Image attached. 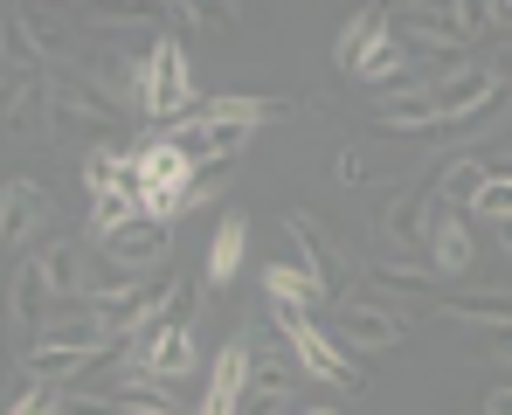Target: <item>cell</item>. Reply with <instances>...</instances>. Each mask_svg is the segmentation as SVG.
<instances>
[{
  "mask_svg": "<svg viewBox=\"0 0 512 415\" xmlns=\"http://www.w3.org/2000/svg\"><path fill=\"white\" fill-rule=\"evenodd\" d=\"M277 111H291V104H284V97H201L167 139L187 160H236V153L250 146V132L263 118H277Z\"/></svg>",
  "mask_w": 512,
  "mask_h": 415,
  "instance_id": "cell-1",
  "label": "cell"
},
{
  "mask_svg": "<svg viewBox=\"0 0 512 415\" xmlns=\"http://www.w3.org/2000/svg\"><path fill=\"white\" fill-rule=\"evenodd\" d=\"M187 180H194V160L173 146L167 132H153L139 153H132V194H139V215L153 222H180L187 215Z\"/></svg>",
  "mask_w": 512,
  "mask_h": 415,
  "instance_id": "cell-2",
  "label": "cell"
},
{
  "mask_svg": "<svg viewBox=\"0 0 512 415\" xmlns=\"http://www.w3.org/2000/svg\"><path fill=\"white\" fill-rule=\"evenodd\" d=\"M270 326L284 332V346L298 353L305 374H319V381L340 388V395H360V367H353V353L340 346V332L319 326V312H270Z\"/></svg>",
  "mask_w": 512,
  "mask_h": 415,
  "instance_id": "cell-3",
  "label": "cell"
},
{
  "mask_svg": "<svg viewBox=\"0 0 512 415\" xmlns=\"http://www.w3.org/2000/svg\"><path fill=\"white\" fill-rule=\"evenodd\" d=\"M194 104H201V97H194V77H187V49H180L173 35H160L153 56H146V77H139V111H146L160 132H173Z\"/></svg>",
  "mask_w": 512,
  "mask_h": 415,
  "instance_id": "cell-4",
  "label": "cell"
},
{
  "mask_svg": "<svg viewBox=\"0 0 512 415\" xmlns=\"http://www.w3.org/2000/svg\"><path fill=\"white\" fill-rule=\"evenodd\" d=\"M402 28L423 49H471L492 28V0H457V7H402Z\"/></svg>",
  "mask_w": 512,
  "mask_h": 415,
  "instance_id": "cell-5",
  "label": "cell"
},
{
  "mask_svg": "<svg viewBox=\"0 0 512 415\" xmlns=\"http://www.w3.org/2000/svg\"><path fill=\"white\" fill-rule=\"evenodd\" d=\"M436 90V111H443V132H457V125H478L485 111H499L506 104V90L492 70H478V63H457V70H443V77L429 83Z\"/></svg>",
  "mask_w": 512,
  "mask_h": 415,
  "instance_id": "cell-6",
  "label": "cell"
},
{
  "mask_svg": "<svg viewBox=\"0 0 512 415\" xmlns=\"http://www.w3.org/2000/svg\"><path fill=\"white\" fill-rule=\"evenodd\" d=\"M333 326H340V346H346V353H388V346H402V339H409V319H402L395 305L360 298V291L333 305Z\"/></svg>",
  "mask_w": 512,
  "mask_h": 415,
  "instance_id": "cell-7",
  "label": "cell"
},
{
  "mask_svg": "<svg viewBox=\"0 0 512 415\" xmlns=\"http://www.w3.org/2000/svg\"><path fill=\"white\" fill-rule=\"evenodd\" d=\"M250 360H256V332H236L222 346V360L208 374V395H201L194 415H243V402H250Z\"/></svg>",
  "mask_w": 512,
  "mask_h": 415,
  "instance_id": "cell-8",
  "label": "cell"
},
{
  "mask_svg": "<svg viewBox=\"0 0 512 415\" xmlns=\"http://www.w3.org/2000/svg\"><path fill=\"white\" fill-rule=\"evenodd\" d=\"M284 229L298 236V249H305V270H312V277H319V284L333 291V305H340V298H353V263H346L340 243H333V236L319 229V215L291 208V215H284Z\"/></svg>",
  "mask_w": 512,
  "mask_h": 415,
  "instance_id": "cell-9",
  "label": "cell"
},
{
  "mask_svg": "<svg viewBox=\"0 0 512 415\" xmlns=\"http://www.w3.org/2000/svg\"><path fill=\"white\" fill-rule=\"evenodd\" d=\"M28 63H14V77H7V139L14 146H28V139H42V125H56V111H49V77H21Z\"/></svg>",
  "mask_w": 512,
  "mask_h": 415,
  "instance_id": "cell-10",
  "label": "cell"
},
{
  "mask_svg": "<svg viewBox=\"0 0 512 415\" xmlns=\"http://www.w3.org/2000/svg\"><path fill=\"white\" fill-rule=\"evenodd\" d=\"M35 277H42V291L49 298H63V305H84V298H97V284H90V263L77 243H49L42 256H35Z\"/></svg>",
  "mask_w": 512,
  "mask_h": 415,
  "instance_id": "cell-11",
  "label": "cell"
},
{
  "mask_svg": "<svg viewBox=\"0 0 512 415\" xmlns=\"http://www.w3.org/2000/svg\"><path fill=\"white\" fill-rule=\"evenodd\" d=\"M49 111H56V118H70V125H97V132H111V125H118L111 97H104L97 83L70 77V70H56V77H49Z\"/></svg>",
  "mask_w": 512,
  "mask_h": 415,
  "instance_id": "cell-12",
  "label": "cell"
},
{
  "mask_svg": "<svg viewBox=\"0 0 512 415\" xmlns=\"http://www.w3.org/2000/svg\"><path fill=\"white\" fill-rule=\"evenodd\" d=\"M374 125L381 132H443V111H436V90L429 83H402L374 104Z\"/></svg>",
  "mask_w": 512,
  "mask_h": 415,
  "instance_id": "cell-13",
  "label": "cell"
},
{
  "mask_svg": "<svg viewBox=\"0 0 512 415\" xmlns=\"http://www.w3.org/2000/svg\"><path fill=\"white\" fill-rule=\"evenodd\" d=\"M167 249H173V229L153 222V215H139V222H125V229L104 243V256H111L118 270H153V263H167Z\"/></svg>",
  "mask_w": 512,
  "mask_h": 415,
  "instance_id": "cell-14",
  "label": "cell"
},
{
  "mask_svg": "<svg viewBox=\"0 0 512 415\" xmlns=\"http://www.w3.org/2000/svg\"><path fill=\"white\" fill-rule=\"evenodd\" d=\"M263 298H270V312H319L333 291L305 263H263Z\"/></svg>",
  "mask_w": 512,
  "mask_h": 415,
  "instance_id": "cell-15",
  "label": "cell"
},
{
  "mask_svg": "<svg viewBox=\"0 0 512 415\" xmlns=\"http://www.w3.org/2000/svg\"><path fill=\"white\" fill-rule=\"evenodd\" d=\"M49 222V201H42V187L28 180V173H14L7 180V194H0V243L7 249H21L35 229Z\"/></svg>",
  "mask_w": 512,
  "mask_h": 415,
  "instance_id": "cell-16",
  "label": "cell"
},
{
  "mask_svg": "<svg viewBox=\"0 0 512 415\" xmlns=\"http://www.w3.org/2000/svg\"><path fill=\"white\" fill-rule=\"evenodd\" d=\"M429 263L450 270V277L471 270V229H464V215H457L443 194H436V215H429Z\"/></svg>",
  "mask_w": 512,
  "mask_h": 415,
  "instance_id": "cell-17",
  "label": "cell"
},
{
  "mask_svg": "<svg viewBox=\"0 0 512 415\" xmlns=\"http://www.w3.org/2000/svg\"><path fill=\"white\" fill-rule=\"evenodd\" d=\"M429 215H436V187H416V194H402L381 215V236L402 243V249H429Z\"/></svg>",
  "mask_w": 512,
  "mask_h": 415,
  "instance_id": "cell-18",
  "label": "cell"
},
{
  "mask_svg": "<svg viewBox=\"0 0 512 415\" xmlns=\"http://www.w3.org/2000/svg\"><path fill=\"white\" fill-rule=\"evenodd\" d=\"M243 249H250V215L229 208V215L215 222V236H208V284H229V277L243 270Z\"/></svg>",
  "mask_w": 512,
  "mask_h": 415,
  "instance_id": "cell-19",
  "label": "cell"
},
{
  "mask_svg": "<svg viewBox=\"0 0 512 415\" xmlns=\"http://www.w3.org/2000/svg\"><path fill=\"white\" fill-rule=\"evenodd\" d=\"M443 319H457V326H485V332H492V346L512 353V305H506V298H443Z\"/></svg>",
  "mask_w": 512,
  "mask_h": 415,
  "instance_id": "cell-20",
  "label": "cell"
},
{
  "mask_svg": "<svg viewBox=\"0 0 512 415\" xmlns=\"http://www.w3.org/2000/svg\"><path fill=\"white\" fill-rule=\"evenodd\" d=\"M402 77H409V56H402L395 28H388V35H381V42H367V56L353 63V83H374V90L388 97V90H402Z\"/></svg>",
  "mask_w": 512,
  "mask_h": 415,
  "instance_id": "cell-21",
  "label": "cell"
},
{
  "mask_svg": "<svg viewBox=\"0 0 512 415\" xmlns=\"http://www.w3.org/2000/svg\"><path fill=\"white\" fill-rule=\"evenodd\" d=\"M485 187H492V160H478V153H457V160L443 166V180H436V194L450 208H478Z\"/></svg>",
  "mask_w": 512,
  "mask_h": 415,
  "instance_id": "cell-22",
  "label": "cell"
},
{
  "mask_svg": "<svg viewBox=\"0 0 512 415\" xmlns=\"http://www.w3.org/2000/svg\"><path fill=\"white\" fill-rule=\"evenodd\" d=\"M84 187H90V201H97V194L132 187V153H118L111 139H97V146L84 153Z\"/></svg>",
  "mask_w": 512,
  "mask_h": 415,
  "instance_id": "cell-23",
  "label": "cell"
},
{
  "mask_svg": "<svg viewBox=\"0 0 512 415\" xmlns=\"http://www.w3.org/2000/svg\"><path fill=\"white\" fill-rule=\"evenodd\" d=\"M381 35H388V21H381V7H360V14L346 21L340 49H333V56H340V70H346V77H353V63L367 56V42H381Z\"/></svg>",
  "mask_w": 512,
  "mask_h": 415,
  "instance_id": "cell-24",
  "label": "cell"
},
{
  "mask_svg": "<svg viewBox=\"0 0 512 415\" xmlns=\"http://www.w3.org/2000/svg\"><path fill=\"white\" fill-rule=\"evenodd\" d=\"M236 180V160H194V180H187V208H208L215 194H229Z\"/></svg>",
  "mask_w": 512,
  "mask_h": 415,
  "instance_id": "cell-25",
  "label": "cell"
},
{
  "mask_svg": "<svg viewBox=\"0 0 512 415\" xmlns=\"http://www.w3.org/2000/svg\"><path fill=\"white\" fill-rule=\"evenodd\" d=\"M42 298H49V291H42V277H35V263H28V270L14 277V319L28 326V339H35V332L49 326V319H42Z\"/></svg>",
  "mask_w": 512,
  "mask_h": 415,
  "instance_id": "cell-26",
  "label": "cell"
},
{
  "mask_svg": "<svg viewBox=\"0 0 512 415\" xmlns=\"http://www.w3.org/2000/svg\"><path fill=\"white\" fill-rule=\"evenodd\" d=\"M63 415H125L118 395H97V388H63Z\"/></svg>",
  "mask_w": 512,
  "mask_h": 415,
  "instance_id": "cell-27",
  "label": "cell"
},
{
  "mask_svg": "<svg viewBox=\"0 0 512 415\" xmlns=\"http://www.w3.org/2000/svg\"><path fill=\"white\" fill-rule=\"evenodd\" d=\"M471 215H478V222H499V229H506V222H512V180H492V187L478 194V208H471Z\"/></svg>",
  "mask_w": 512,
  "mask_h": 415,
  "instance_id": "cell-28",
  "label": "cell"
},
{
  "mask_svg": "<svg viewBox=\"0 0 512 415\" xmlns=\"http://www.w3.org/2000/svg\"><path fill=\"white\" fill-rule=\"evenodd\" d=\"M429 270H381V291H429Z\"/></svg>",
  "mask_w": 512,
  "mask_h": 415,
  "instance_id": "cell-29",
  "label": "cell"
},
{
  "mask_svg": "<svg viewBox=\"0 0 512 415\" xmlns=\"http://www.w3.org/2000/svg\"><path fill=\"white\" fill-rule=\"evenodd\" d=\"M485 415H512V381H499V388L485 395Z\"/></svg>",
  "mask_w": 512,
  "mask_h": 415,
  "instance_id": "cell-30",
  "label": "cell"
},
{
  "mask_svg": "<svg viewBox=\"0 0 512 415\" xmlns=\"http://www.w3.org/2000/svg\"><path fill=\"white\" fill-rule=\"evenodd\" d=\"M492 77H499V90H512V49H499V63H485Z\"/></svg>",
  "mask_w": 512,
  "mask_h": 415,
  "instance_id": "cell-31",
  "label": "cell"
},
{
  "mask_svg": "<svg viewBox=\"0 0 512 415\" xmlns=\"http://www.w3.org/2000/svg\"><path fill=\"white\" fill-rule=\"evenodd\" d=\"M492 35H512V0H499V7H492Z\"/></svg>",
  "mask_w": 512,
  "mask_h": 415,
  "instance_id": "cell-32",
  "label": "cell"
},
{
  "mask_svg": "<svg viewBox=\"0 0 512 415\" xmlns=\"http://www.w3.org/2000/svg\"><path fill=\"white\" fill-rule=\"evenodd\" d=\"M499 243H506V256H512V222H506V229H499Z\"/></svg>",
  "mask_w": 512,
  "mask_h": 415,
  "instance_id": "cell-33",
  "label": "cell"
},
{
  "mask_svg": "<svg viewBox=\"0 0 512 415\" xmlns=\"http://www.w3.org/2000/svg\"><path fill=\"white\" fill-rule=\"evenodd\" d=\"M305 415H340V409H305Z\"/></svg>",
  "mask_w": 512,
  "mask_h": 415,
  "instance_id": "cell-34",
  "label": "cell"
}]
</instances>
